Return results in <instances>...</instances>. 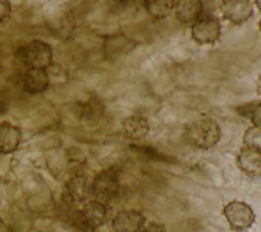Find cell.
Returning a JSON list of instances; mask_svg holds the SVG:
<instances>
[{"instance_id": "obj_5", "label": "cell", "mask_w": 261, "mask_h": 232, "mask_svg": "<svg viewBox=\"0 0 261 232\" xmlns=\"http://www.w3.org/2000/svg\"><path fill=\"white\" fill-rule=\"evenodd\" d=\"M91 190L92 194L99 201H108L114 198L119 191L117 172L112 168L99 172L91 184Z\"/></svg>"}, {"instance_id": "obj_19", "label": "cell", "mask_w": 261, "mask_h": 232, "mask_svg": "<svg viewBox=\"0 0 261 232\" xmlns=\"http://www.w3.org/2000/svg\"><path fill=\"white\" fill-rule=\"evenodd\" d=\"M256 103H257V101H252V102H249V103L240 105V106L238 107V112H239L241 115L250 119V117H251V114H252V112H253V109H254Z\"/></svg>"}, {"instance_id": "obj_17", "label": "cell", "mask_w": 261, "mask_h": 232, "mask_svg": "<svg viewBox=\"0 0 261 232\" xmlns=\"http://www.w3.org/2000/svg\"><path fill=\"white\" fill-rule=\"evenodd\" d=\"M11 11V3L7 0H0V24L9 18Z\"/></svg>"}, {"instance_id": "obj_7", "label": "cell", "mask_w": 261, "mask_h": 232, "mask_svg": "<svg viewBox=\"0 0 261 232\" xmlns=\"http://www.w3.org/2000/svg\"><path fill=\"white\" fill-rule=\"evenodd\" d=\"M145 216L135 210H122L111 221L114 232H141L145 225Z\"/></svg>"}, {"instance_id": "obj_20", "label": "cell", "mask_w": 261, "mask_h": 232, "mask_svg": "<svg viewBox=\"0 0 261 232\" xmlns=\"http://www.w3.org/2000/svg\"><path fill=\"white\" fill-rule=\"evenodd\" d=\"M141 232H167L165 227L159 223H150L147 226H144Z\"/></svg>"}, {"instance_id": "obj_16", "label": "cell", "mask_w": 261, "mask_h": 232, "mask_svg": "<svg viewBox=\"0 0 261 232\" xmlns=\"http://www.w3.org/2000/svg\"><path fill=\"white\" fill-rule=\"evenodd\" d=\"M243 142L246 147L261 151V128L251 127L247 129L243 136Z\"/></svg>"}, {"instance_id": "obj_13", "label": "cell", "mask_w": 261, "mask_h": 232, "mask_svg": "<svg viewBox=\"0 0 261 232\" xmlns=\"http://www.w3.org/2000/svg\"><path fill=\"white\" fill-rule=\"evenodd\" d=\"M122 128L125 137L132 141L144 139L150 131L147 119L139 114H133L125 118L122 122Z\"/></svg>"}, {"instance_id": "obj_2", "label": "cell", "mask_w": 261, "mask_h": 232, "mask_svg": "<svg viewBox=\"0 0 261 232\" xmlns=\"http://www.w3.org/2000/svg\"><path fill=\"white\" fill-rule=\"evenodd\" d=\"M15 57L24 66L35 69L47 71L53 64V52L51 46L41 40H33L19 47Z\"/></svg>"}, {"instance_id": "obj_23", "label": "cell", "mask_w": 261, "mask_h": 232, "mask_svg": "<svg viewBox=\"0 0 261 232\" xmlns=\"http://www.w3.org/2000/svg\"><path fill=\"white\" fill-rule=\"evenodd\" d=\"M255 4H256L257 8L261 11V0H256V1H255Z\"/></svg>"}, {"instance_id": "obj_6", "label": "cell", "mask_w": 261, "mask_h": 232, "mask_svg": "<svg viewBox=\"0 0 261 232\" xmlns=\"http://www.w3.org/2000/svg\"><path fill=\"white\" fill-rule=\"evenodd\" d=\"M221 32V25L217 17L213 15L200 16L191 28V36L198 44L215 43Z\"/></svg>"}, {"instance_id": "obj_3", "label": "cell", "mask_w": 261, "mask_h": 232, "mask_svg": "<svg viewBox=\"0 0 261 232\" xmlns=\"http://www.w3.org/2000/svg\"><path fill=\"white\" fill-rule=\"evenodd\" d=\"M107 210L99 200H90L73 214V223L84 232H95L106 219Z\"/></svg>"}, {"instance_id": "obj_10", "label": "cell", "mask_w": 261, "mask_h": 232, "mask_svg": "<svg viewBox=\"0 0 261 232\" xmlns=\"http://www.w3.org/2000/svg\"><path fill=\"white\" fill-rule=\"evenodd\" d=\"M49 75L45 69H27L22 77V90L30 95H37L49 88Z\"/></svg>"}, {"instance_id": "obj_4", "label": "cell", "mask_w": 261, "mask_h": 232, "mask_svg": "<svg viewBox=\"0 0 261 232\" xmlns=\"http://www.w3.org/2000/svg\"><path fill=\"white\" fill-rule=\"evenodd\" d=\"M223 215L230 229L237 232L248 230L256 220L252 207L248 203L239 200H232L226 203L223 207Z\"/></svg>"}, {"instance_id": "obj_8", "label": "cell", "mask_w": 261, "mask_h": 232, "mask_svg": "<svg viewBox=\"0 0 261 232\" xmlns=\"http://www.w3.org/2000/svg\"><path fill=\"white\" fill-rule=\"evenodd\" d=\"M219 8L223 17L234 25L245 22L253 14L252 2L248 0H224Z\"/></svg>"}, {"instance_id": "obj_14", "label": "cell", "mask_w": 261, "mask_h": 232, "mask_svg": "<svg viewBox=\"0 0 261 232\" xmlns=\"http://www.w3.org/2000/svg\"><path fill=\"white\" fill-rule=\"evenodd\" d=\"M69 197L75 202L86 201L92 194L91 185L85 176L76 175L72 177L66 184Z\"/></svg>"}, {"instance_id": "obj_9", "label": "cell", "mask_w": 261, "mask_h": 232, "mask_svg": "<svg viewBox=\"0 0 261 232\" xmlns=\"http://www.w3.org/2000/svg\"><path fill=\"white\" fill-rule=\"evenodd\" d=\"M237 164L240 170L248 177H261V151L243 147L237 157Z\"/></svg>"}, {"instance_id": "obj_21", "label": "cell", "mask_w": 261, "mask_h": 232, "mask_svg": "<svg viewBox=\"0 0 261 232\" xmlns=\"http://www.w3.org/2000/svg\"><path fill=\"white\" fill-rule=\"evenodd\" d=\"M0 232H11L6 223L0 218Z\"/></svg>"}, {"instance_id": "obj_18", "label": "cell", "mask_w": 261, "mask_h": 232, "mask_svg": "<svg viewBox=\"0 0 261 232\" xmlns=\"http://www.w3.org/2000/svg\"><path fill=\"white\" fill-rule=\"evenodd\" d=\"M250 120L254 124V127L261 128V101H257Z\"/></svg>"}, {"instance_id": "obj_24", "label": "cell", "mask_w": 261, "mask_h": 232, "mask_svg": "<svg viewBox=\"0 0 261 232\" xmlns=\"http://www.w3.org/2000/svg\"><path fill=\"white\" fill-rule=\"evenodd\" d=\"M259 29H260V32H261V18L259 20Z\"/></svg>"}, {"instance_id": "obj_11", "label": "cell", "mask_w": 261, "mask_h": 232, "mask_svg": "<svg viewBox=\"0 0 261 232\" xmlns=\"http://www.w3.org/2000/svg\"><path fill=\"white\" fill-rule=\"evenodd\" d=\"M22 138L20 129L9 122L0 123V153H13L19 146Z\"/></svg>"}, {"instance_id": "obj_15", "label": "cell", "mask_w": 261, "mask_h": 232, "mask_svg": "<svg viewBox=\"0 0 261 232\" xmlns=\"http://www.w3.org/2000/svg\"><path fill=\"white\" fill-rule=\"evenodd\" d=\"M175 1L173 0H147L144 2V7L147 12L156 19H162L170 15L174 8Z\"/></svg>"}, {"instance_id": "obj_12", "label": "cell", "mask_w": 261, "mask_h": 232, "mask_svg": "<svg viewBox=\"0 0 261 232\" xmlns=\"http://www.w3.org/2000/svg\"><path fill=\"white\" fill-rule=\"evenodd\" d=\"M203 2L200 0H179L174 3L175 17L182 24L195 22L202 14Z\"/></svg>"}, {"instance_id": "obj_1", "label": "cell", "mask_w": 261, "mask_h": 232, "mask_svg": "<svg viewBox=\"0 0 261 232\" xmlns=\"http://www.w3.org/2000/svg\"><path fill=\"white\" fill-rule=\"evenodd\" d=\"M186 139L194 147L209 149L215 146L221 138V130L216 121L210 118L199 119L185 128Z\"/></svg>"}, {"instance_id": "obj_22", "label": "cell", "mask_w": 261, "mask_h": 232, "mask_svg": "<svg viewBox=\"0 0 261 232\" xmlns=\"http://www.w3.org/2000/svg\"><path fill=\"white\" fill-rule=\"evenodd\" d=\"M256 92L257 94L261 97V75L258 77L257 79V83H256Z\"/></svg>"}]
</instances>
